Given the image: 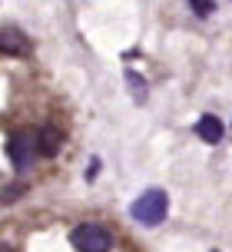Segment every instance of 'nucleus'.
<instances>
[{
  "label": "nucleus",
  "mask_w": 232,
  "mask_h": 252,
  "mask_svg": "<svg viewBox=\"0 0 232 252\" xmlns=\"http://www.w3.org/2000/svg\"><path fill=\"white\" fill-rule=\"evenodd\" d=\"M129 213H133V219L140 222V226H159L163 219H166L169 213V196H166V189H146L140 199L129 206Z\"/></svg>",
  "instance_id": "nucleus-1"
},
{
  "label": "nucleus",
  "mask_w": 232,
  "mask_h": 252,
  "mask_svg": "<svg viewBox=\"0 0 232 252\" xmlns=\"http://www.w3.org/2000/svg\"><path fill=\"white\" fill-rule=\"evenodd\" d=\"M70 242H73L77 252H110L113 236L103 226H96V222H83V226H77L70 232Z\"/></svg>",
  "instance_id": "nucleus-2"
},
{
  "label": "nucleus",
  "mask_w": 232,
  "mask_h": 252,
  "mask_svg": "<svg viewBox=\"0 0 232 252\" xmlns=\"http://www.w3.org/2000/svg\"><path fill=\"white\" fill-rule=\"evenodd\" d=\"M7 150H10V163L17 173H24L27 166L33 163V150H37V139L30 136V133H13L10 143H7Z\"/></svg>",
  "instance_id": "nucleus-3"
},
{
  "label": "nucleus",
  "mask_w": 232,
  "mask_h": 252,
  "mask_svg": "<svg viewBox=\"0 0 232 252\" xmlns=\"http://www.w3.org/2000/svg\"><path fill=\"white\" fill-rule=\"evenodd\" d=\"M196 136L203 139V143H209V146H216V143H222V136H226V126H222V120L216 113H203L199 120H196Z\"/></svg>",
  "instance_id": "nucleus-4"
},
{
  "label": "nucleus",
  "mask_w": 232,
  "mask_h": 252,
  "mask_svg": "<svg viewBox=\"0 0 232 252\" xmlns=\"http://www.w3.org/2000/svg\"><path fill=\"white\" fill-rule=\"evenodd\" d=\"M0 50L13 53V57H24V53H30V40H27L17 27H3V30H0Z\"/></svg>",
  "instance_id": "nucleus-5"
},
{
  "label": "nucleus",
  "mask_w": 232,
  "mask_h": 252,
  "mask_svg": "<svg viewBox=\"0 0 232 252\" xmlns=\"http://www.w3.org/2000/svg\"><path fill=\"white\" fill-rule=\"evenodd\" d=\"M37 150L43 156H57V150H60V129L57 126H43L37 133Z\"/></svg>",
  "instance_id": "nucleus-6"
},
{
  "label": "nucleus",
  "mask_w": 232,
  "mask_h": 252,
  "mask_svg": "<svg viewBox=\"0 0 232 252\" xmlns=\"http://www.w3.org/2000/svg\"><path fill=\"white\" fill-rule=\"evenodd\" d=\"M126 80H129V90H133V96L143 103V100H146V83H143L136 73H126Z\"/></svg>",
  "instance_id": "nucleus-7"
},
{
  "label": "nucleus",
  "mask_w": 232,
  "mask_h": 252,
  "mask_svg": "<svg viewBox=\"0 0 232 252\" xmlns=\"http://www.w3.org/2000/svg\"><path fill=\"white\" fill-rule=\"evenodd\" d=\"M0 252H13V249H10V246H0Z\"/></svg>",
  "instance_id": "nucleus-8"
},
{
  "label": "nucleus",
  "mask_w": 232,
  "mask_h": 252,
  "mask_svg": "<svg viewBox=\"0 0 232 252\" xmlns=\"http://www.w3.org/2000/svg\"><path fill=\"white\" fill-rule=\"evenodd\" d=\"M216 252H219V249H216Z\"/></svg>",
  "instance_id": "nucleus-9"
}]
</instances>
